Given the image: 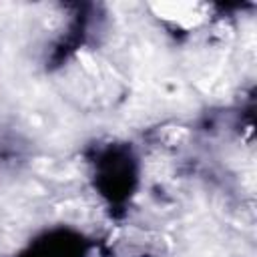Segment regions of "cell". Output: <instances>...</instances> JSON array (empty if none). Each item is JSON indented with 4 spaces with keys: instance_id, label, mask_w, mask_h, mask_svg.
<instances>
[{
    "instance_id": "cell-1",
    "label": "cell",
    "mask_w": 257,
    "mask_h": 257,
    "mask_svg": "<svg viewBox=\"0 0 257 257\" xmlns=\"http://www.w3.org/2000/svg\"><path fill=\"white\" fill-rule=\"evenodd\" d=\"M199 6L195 4H181V6H161V18L165 20H171L175 22L177 26H183V28H189V26H195L203 16L197 12Z\"/></svg>"
}]
</instances>
